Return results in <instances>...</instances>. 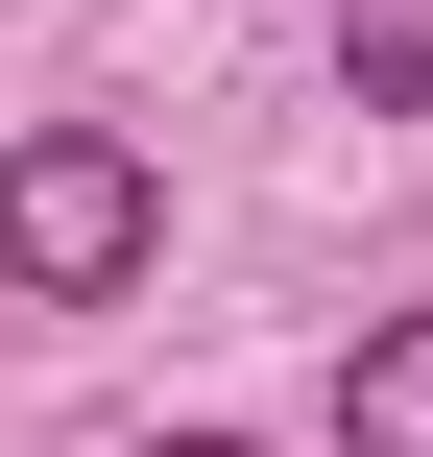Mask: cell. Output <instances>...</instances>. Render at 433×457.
<instances>
[{"label": "cell", "mask_w": 433, "mask_h": 457, "mask_svg": "<svg viewBox=\"0 0 433 457\" xmlns=\"http://www.w3.org/2000/svg\"><path fill=\"white\" fill-rule=\"evenodd\" d=\"M337 96L362 120H433V0H337Z\"/></svg>", "instance_id": "obj_3"}, {"label": "cell", "mask_w": 433, "mask_h": 457, "mask_svg": "<svg viewBox=\"0 0 433 457\" xmlns=\"http://www.w3.org/2000/svg\"><path fill=\"white\" fill-rule=\"evenodd\" d=\"M145 265H169V169L121 120H24L0 145V289L24 313H121Z\"/></svg>", "instance_id": "obj_1"}, {"label": "cell", "mask_w": 433, "mask_h": 457, "mask_svg": "<svg viewBox=\"0 0 433 457\" xmlns=\"http://www.w3.org/2000/svg\"><path fill=\"white\" fill-rule=\"evenodd\" d=\"M337 457H433V313H362V361H337Z\"/></svg>", "instance_id": "obj_2"}, {"label": "cell", "mask_w": 433, "mask_h": 457, "mask_svg": "<svg viewBox=\"0 0 433 457\" xmlns=\"http://www.w3.org/2000/svg\"><path fill=\"white\" fill-rule=\"evenodd\" d=\"M145 457H241V434H145Z\"/></svg>", "instance_id": "obj_4"}]
</instances>
